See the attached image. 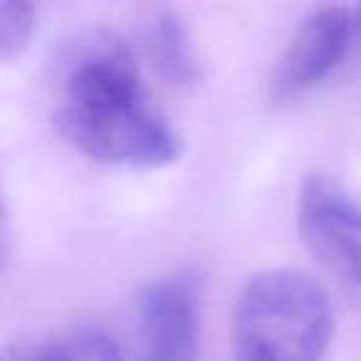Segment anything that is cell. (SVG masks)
<instances>
[{
	"label": "cell",
	"mask_w": 361,
	"mask_h": 361,
	"mask_svg": "<svg viewBox=\"0 0 361 361\" xmlns=\"http://www.w3.org/2000/svg\"><path fill=\"white\" fill-rule=\"evenodd\" d=\"M55 124L85 156L129 169H159L183 156V139L149 99L129 45L111 32L67 52L55 92Z\"/></svg>",
	"instance_id": "1"
},
{
	"label": "cell",
	"mask_w": 361,
	"mask_h": 361,
	"mask_svg": "<svg viewBox=\"0 0 361 361\" xmlns=\"http://www.w3.org/2000/svg\"><path fill=\"white\" fill-rule=\"evenodd\" d=\"M351 11V52L349 60L361 62V3L359 6H349Z\"/></svg>",
	"instance_id": "10"
},
{
	"label": "cell",
	"mask_w": 361,
	"mask_h": 361,
	"mask_svg": "<svg viewBox=\"0 0 361 361\" xmlns=\"http://www.w3.org/2000/svg\"><path fill=\"white\" fill-rule=\"evenodd\" d=\"M297 228L305 247L341 280L361 285V201L322 173L302 180Z\"/></svg>",
	"instance_id": "3"
},
{
	"label": "cell",
	"mask_w": 361,
	"mask_h": 361,
	"mask_svg": "<svg viewBox=\"0 0 361 361\" xmlns=\"http://www.w3.org/2000/svg\"><path fill=\"white\" fill-rule=\"evenodd\" d=\"M351 52V11L349 6H326L302 20L290 45L285 47L270 94L277 102L292 99L310 87L319 85L349 62Z\"/></svg>",
	"instance_id": "5"
},
{
	"label": "cell",
	"mask_w": 361,
	"mask_h": 361,
	"mask_svg": "<svg viewBox=\"0 0 361 361\" xmlns=\"http://www.w3.org/2000/svg\"><path fill=\"white\" fill-rule=\"evenodd\" d=\"M0 361H124L116 339L97 326H75L8 349Z\"/></svg>",
	"instance_id": "6"
},
{
	"label": "cell",
	"mask_w": 361,
	"mask_h": 361,
	"mask_svg": "<svg viewBox=\"0 0 361 361\" xmlns=\"http://www.w3.org/2000/svg\"><path fill=\"white\" fill-rule=\"evenodd\" d=\"M334 336V307L312 275L295 267L257 272L233 312L235 361H322Z\"/></svg>",
	"instance_id": "2"
},
{
	"label": "cell",
	"mask_w": 361,
	"mask_h": 361,
	"mask_svg": "<svg viewBox=\"0 0 361 361\" xmlns=\"http://www.w3.org/2000/svg\"><path fill=\"white\" fill-rule=\"evenodd\" d=\"M151 62L173 85H193L201 80V62L186 25L171 11H164L149 30Z\"/></svg>",
	"instance_id": "7"
},
{
	"label": "cell",
	"mask_w": 361,
	"mask_h": 361,
	"mask_svg": "<svg viewBox=\"0 0 361 361\" xmlns=\"http://www.w3.org/2000/svg\"><path fill=\"white\" fill-rule=\"evenodd\" d=\"M8 255H11V221H8L6 203L0 198V272L6 267Z\"/></svg>",
	"instance_id": "9"
},
{
	"label": "cell",
	"mask_w": 361,
	"mask_h": 361,
	"mask_svg": "<svg viewBox=\"0 0 361 361\" xmlns=\"http://www.w3.org/2000/svg\"><path fill=\"white\" fill-rule=\"evenodd\" d=\"M37 25V11L32 3L8 0L0 3V60L23 55Z\"/></svg>",
	"instance_id": "8"
},
{
	"label": "cell",
	"mask_w": 361,
	"mask_h": 361,
	"mask_svg": "<svg viewBox=\"0 0 361 361\" xmlns=\"http://www.w3.org/2000/svg\"><path fill=\"white\" fill-rule=\"evenodd\" d=\"M131 361H198L201 307L191 280H156L136 300Z\"/></svg>",
	"instance_id": "4"
}]
</instances>
